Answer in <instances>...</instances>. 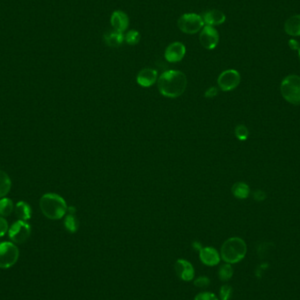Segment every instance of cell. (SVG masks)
<instances>
[{
	"label": "cell",
	"mask_w": 300,
	"mask_h": 300,
	"mask_svg": "<svg viewBox=\"0 0 300 300\" xmlns=\"http://www.w3.org/2000/svg\"><path fill=\"white\" fill-rule=\"evenodd\" d=\"M273 244L272 243H264V244H262L258 248V250H257V253H258V256L262 258V259H265V258H268V257H270V255L272 254V250H273Z\"/></svg>",
	"instance_id": "24"
},
{
	"label": "cell",
	"mask_w": 300,
	"mask_h": 300,
	"mask_svg": "<svg viewBox=\"0 0 300 300\" xmlns=\"http://www.w3.org/2000/svg\"><path fill=\"white\" fill-rule=\"evenodd\" d=\"M16 216L20 221H28L32 215V209L27 203L25 201H19L16 204L14 207Z\"/></svg>",
	"instance_id": "18"
},
{
	"label": "cell",
	"mask_w": 300,
	"mask_h": 300,
	"mask_svg": "<svg viewBox=\"0 0 300 300\" xmlns=\"http://www.w3.org/2000/svg\"><path fill=\"white\" fill-rule=\"evenodd\" d=\"M40 208L44 216L53 221L62 219L68 211L65 200L55 193L44 194L40 199Z\"/></svg>",
	"instance_id": "2"
},
{
	"label": "cell",
	"mask_w": 300,
	"mask_h": 300,
	"mask_svg": "<svg viewBox=\"0 0 300 300\" xmlns=\"http://www.w3.org/2000/svg\"><path fill=\"white\" fill-rule=\"evenodd\" d=\"M298 52H299V56H300V48H299V50H298Z\"/></svg>",
	"instance_id": "35"
},
{
	"label": "cell",
	"mask_w": 300,
	"mask_h": 300,
	"mask_svg": "<svg viewBox=\"0 0 300 300\" xmlns=\"http://www.w3.org/2000/svg\"><path fill=\"white\" fill-rule=\"evenodd\" d=\"M187 86V78L179 70H168L157 79L160 93L167 98H177L181 96Z\"/></svg>",
	"instance_id": "1"
},
{
	"label": "cell",
	"mask_w": 300,
	"mask_h": 300,
	"mask_svg": "<svg viewBox=\"0 0 300 300\" xmlns=\"http://www.w3.org/2000/svg\"><path fill=\"white\" fill-rule=\"evenodd\" d=\"M111 24L114 30L123 33L128 27L129 18L124 11H115L111 17Z\"/></svg>",
	"instance_id": "13"
},
{
	"label": "cell",
	"mask_w": 300,
	"mask_h": 300,
	"mask_svg": "<svg viewBox=\"0 0 300 300\" xmlns=\"http://www.w3.org/2000/svg\"><path fill=\"white\" fill-rule=\"evenodd\" d=\"M9 230L8 228V223L4 217L0 216V237L4 236Z\"/></svg>",
	"instance_id": "30"
},
{
	"label": "cell",
	"mask_w": 300,
	"mask_h": 300,
	"mask_svg": "<svg viewBox=\"0 0 300 300\" xmlns=\"http://www.w3.org/2000/svg\"><path fill=\"white\" fill-rule=\"evenodd\" d=\"M235 136L240 141H245L249 137V130L244 125H238L235 127Z\"/></svg>",
	"instance_id": "26"
},
{
	"label": "cell",
	"mask_w": 300,
	"mask_h": 300,
	"mask_svg": "<svg viewBox=\"0 0 300 300\" xmlns=\"http://www.w3.org/2000/svg\"><path fill=\"white\" fill-rule=\"evenodd\" d=\"M266 198V194L263 191H256L254 192V199L257 201H263Z\"/></svg>",
	"instance_id": "32"
},
{
	"label": "cell",
	"mask_w": 300,
	"mask_h": 300,
	"mask_svg": "<svg viewBox=\"0 0 300 300\" xmlns=\"http://www.w3.org/2000/svg\"><path fill=\"white\" fill-rule=\"evenodd\" d=\"M289 47L293 50H299V48L300 47V43L298 40L292 39V40H289Z\"/></svg>",
	"instance_id": "33"
},
{
	"label": "cell",
	"mask_w": 300,
	"mask_h": 300,
	"mask_svg": "<svg viewBox=\"0 0 300 300\" xmlns=\"http://www.w3.org/2000/svg\"><path fill=\"white\" fill-rule=\"evenodd\" d=\"M14 209L12 200L7 198L0 199V216L7 217L10 216Z\"/></svg>",
	"instance_id": "21"
},
{
	"label": "cell",
	"mask_w": 300,
	"mask_h": 300,
	"mask_svg": "<svg viewBox=\"0 0 300 300\" xmlns=\"http://www.w3.org/2000/svg\"><path fill=\"white\" fill-rule=\"evenodd\" d=\"M177 25L183 33L194 34L199 33L204 27L205 22L203 20L201 15L197 13H185L182 15L178 19Z\"/></svg>",
	"instance_id": "5"
},
{
	"label": "cell",
	"mask_w": 300,
	"mask_h": 300,
	"mask_svg": "<svg viewBox=\"0 0 300 300\" xmlns=\"http://www.w3.org/2000/svg\"><path fill=\"white\" fill-rule=\"evenodd\" d=\"M141 40V34L136 30H130L125 35V40L129 45H136Z\"/></svg>",
	"instance_id": "25"
},
{
	"label": "cell",
	"mask_w": 300,
	"mask_h": 300,
	"mask_svg": "<svg viewBox=\"0 0 300 300\" xmlns=\"http://www.w3.org/2000/svg\"><path fill=\"white\" fill-rule=\"evenodd\" d=\"M232 294H233V288H232V286H228V285H225L220 290V299H221V300H230Z\"/></svg>",
	"instance_id": "27"
},
{
	"label": "cell",
	"mask_w": 300,
	"mask_h": 300,
	"mask_svg": "<svg viewBox=\"0 0 300 300\" xmlns=\"http://www.w3.org/2000/svg\"><path fill=\"white\" fill-rule=\"evenodd\" d=\"M203 20L206 25H218L223 24L226 21V15L219 10H211L206 11L202 15Z\"/></svg>",
	"instance_id": "15"
},
{
	"label": "cell",
	"mask_w": 300,
	"mask_h": 300,
	"mask_svg": "<svg viewBox=\"0 0 300 300\" xmlns=\"http://www.w3.org/2000/svg\"><path fill=\"white\" fill-rule=\"evenodd\" d=\"M285 31L291 36H300V14L293 15L286 20Z\"/></svg>",
	"instance_id": "16"
},
{
	"label": "cell",
	"mask_w": 300,
	"mask_h": 300,
	"mask_svg": "<svg viewBox=\"0 0 300 300\" xmlns=\"http://www.w3.org/2000/svg\"><path fill=\"white\" fill-rule=\"evenodd\" d=\"M220 40V35L217 30L212 25H206L202 28L199 34V41L203 47L208 50L214 49L217 47Z\"/></svg>",
	"instance_id": "9"
},
{
	"label": "cell",
	"mask_w": 300,
	"mask_h": 300,
	"mask_svg": "<svg viewBox=\"0 0 300 300\" xmlns=\"http://www.w3.org/2000/svg\"><path fill=\"white\" fill-rule=\"evenodd\" d=\"M246 254V243L244 240L239 237L228 239L221 247V259L226 264H238L244 259Z\"/></svg>",
	"instance_id": "3"
},
{
	"label": "cell",
	"mask_w": 300,
	"mask_h": 300,
	"mask_svg": "<svg viewBox=\"0 0 300 300\" xmlns=\"http://www.w3.org/2000/svg\"><path fill=\"white\" fill-rule=\"evenodd\" d=\"M175 271L177 277L185 282H191L195 277V270L189 261L178 259L175 264Z\"/></svg>",
	"instance_id": "10"
},
{
	"label": "cell",
	"mask_w": 300,
	"mask_h": 300,
	"mask_svg": "<svg viewBox=\"0 0 300 300\" xmlns=\"http://www.w3.org/2000/svg\"><path fill=\"white\" fill-rule=\"evenodd\" d=\"M241 83L240 73L235 69H228L221 73L218 78V85L221 91H229L235 89Z\"/></svg>",
	"instance_id": "8"
},
{
	"label": "cell",
	"mask_w": 300,
	"mask_h": 300,
	"mask_svg": "<svg viewBox=\"0 0 300 300\" xmlns=\"http://www.w3.org/2000/svg\"><path fill=\"white\" fill-rule=\"evenodd\" d=\"M199 259L206 266H216L221 262V256L217 250L212 247H206L199 250Z\"/></svg>",
	"instance_id": "12"
},
{
	"label": "cell",
	"mask_w": 300,
	"mask_h": 300,
	"mask_svg": "<svg viewBox=\"0 0 300 300\" xmlns=\"http://www.w3.org/2000/svg\"><path fill=\"white\" fill-rule=\"evenodd\" d=\"M194 300H220L214 293L205 292L196 295Z\"/></svg>",
	"instance_id": "28"
},
{
	"label": "cell",
	"mask_w": 300,
	"mask_h": 300,
	"mask_svg": "<svg viewBox=\"0 0 300 300\" xmlns=\"http://www.w3.org/2000/svg\"><path fill=\"white\" fill-rule=\"evenodd\" d=\"M218 90L215 87H211L205 93V97L207 98H214L215 96H217Z\"/></svg>",
	"instance_id": "31"
},
{
	"label": "cell",
	"mask_w": 300,
	"mask_h": 300,
	"mask_svg": "<svg viewBox=\"0 0 300 300\" xmlns=\"http://www.w3.org/2000/svg\"><path fill=\"white\" fill-rule=\"evenodd\" d=\"M157 81V71L156 69L146 68L141 69L137 76V83L142 87L152 86Z\"/></svg>",
	"instance_id": "14"
},
{
	"label": "cell",
	"mask_w": 300,
	"mask_h": 300,
	"mask_svg": "<svg viewBox=\"0 0 300 300\" xmlns=\"http://www.w3.org/2000/svg\"><path fill=\"white\" fill-rule=\"evenodd\" d=\"M64 227H65L66 230L71 234H75L78 230L79 223L75 216V214L68 213L65 220H64Z\"/></svg>",
	"instance_id": "22"
},
{
	"label": "cell",
	"mask_w": 300,
	"mask_h": 300,
	"mask_svg": "<svg viewBox=\"0 0 300 300\" xmlns=\"http://www.w3.org/2000/svg\"><path fill=\"white\" fill-rule=\"evenodd\" d=\"M210 283L211 281H210L209 278L202 276V277H199L198 279H195L193 284L198 288H205V287L210 286Z\"/></svg>",
	"instance_id": "29"
},
{
	"label": "cell",
	"mask_w": 300,
	"mask_h": 300,
	"mask_svg": "<svg viewBox=\"0 0 300 300\" xmlns=\"http://www.w3.org/2000/svg\"><path fill=\"white\" fill-rule=\"evenodd\" d=\"M282 96L293 105H300V76L290 75L283 80L280 86Z\"/></svg>",
	"instance_id": "4"
},
{
	"label": "cell",
	"mask_w": 300,
	"mask_h": 300,
	"mask_svg": "<svg viewBox=\"0 0 300 300\" xmlns=\"http://www.w3.org/2000/svg\"><path fill=\"white\" fill-rule=\"evenodd\" d=\"M104 40L108 47H118L123 43L125 36L123 33L114 30L105 33L104 35Z\"/></svg>",
	"instance_id": "17"
},
{
	"label": "cell",
	"mask_w": 300,
	"mask_h": 300,
	"mask_svg": "<svg viewBox=\"0 0 300 300\" xmlns=\"http://www.w3.org/2000/svg\"><path fill=\"white\" fill-rule=\"evenodd\" d=\"M192 247H193V249L195 250H199L202 249V246H201V243H199V242H194V243H192Z\"/></svg>",
	"instance_id": "34"
},
{
	"label": "cell",
	"mask_w": 300,
	"mask_h": 300,
	"mask_svg": "<svg viewBox=\"0 0 300 300\" xmlns=\"http://www.w3.org/2000/svg\"><path fill=\"white\" fill-rule=\"evenodd\" d=\"M31 235V227L26 221H18L11 225L8 230V235L11 242L16 244H21L28 240Z\"/></svg>",
	"instance_id": "7"
},
{
	"label": "cell",
	"mask_w": 300,
	"mask_h": 300,
	"mask_svg": "<svg viewBox=\"0 0 300 300\" xmlns=\"http://www.w3.org/2000/svg\"><path fill=\"white\" fill-rule=\"evenodd\" d=\"M234 276V269L231 264H226L221 265L219 269V279L223 282H228Z\"/></svg>",
	"instance_id": "23"
},
{
	"label": "cell",
	"mask_w": 300,
	"mask_h": 300,
	"mask_svg": "<svg viewBox=\"0 0 300 300\" xmlns=\"http://www.w3.org/2000/svg\"><path fill=\"white\" fill-rule=\"evenodd\" d=\"M186 54V47L181 42H173L167 47L164 56L168 62H178L183 60Z\"/></svg>",
	"instance_id": "11"
},
{
	"label": "cell",
	"mask_w": 300,
	"mask_h": 300,
	"mask_svg": "<svg viewBox=\"0 0 300 300\" xmlns=\"http://www.w3.org/2000/svg\"><path fill=\"white\" fill-rule=\"evenodd\" d=\"M11 187V178L4 170H0V199H3L7 195Z\"/></svg>",
	"instance_id": "20"
},
{
	"label": "cell",
	"mask_w": 300,
	"mask_h": 300,
	"mask_svg": "<svg viewBox=\"0 0 300 300\" xmlns=\"http://www.w3.org/2000/svg\"><path fill=\"white\" fill-rule=\"evenodd\" d=\"M19 250L15 243L4 242L0 243V268L9 269L18 262Z\"/></svg>",
	"instance_id": "6"
},
{
	"label": "cell",
	"mask_w": 300,
	"mask_h": 300,
	"mask_svg": "<svg viewBox=\"0 0 300 300\" xmlns=\"http://www.w3.org/2000/svg\"><path fill=\"white\" fill-rule=\"evenodd\" d=\"M232 192L235 198L239 199H245L249 197L250 193V189L249 185L243 183V182H238L232 187Z\"/></svg>",
	"instance_id": "19"
}]
</instances>
